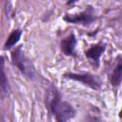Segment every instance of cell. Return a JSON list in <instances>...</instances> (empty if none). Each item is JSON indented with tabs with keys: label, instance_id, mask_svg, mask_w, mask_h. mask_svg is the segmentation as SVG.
Returning <instances> with one entry per match:
<instances>
[{
	"label": "cell",
	"instance_id": "1",
	"mask_svg": "<svg viewBox=\"0 0 122 122\" xmlns=\"http://www.w3.org/2000/svg\"><path fill=\"white\" fill-rule=\"evenodd\" d=\"M45 106L49 112L54 116L56 122H69L76 114L72 105L62 98L54 85H50L46 90Z\"/></svg>",
	"mask_w": 122,
	"mask_h": 122
},
{
	"label": "cell",
	"instance_id": "2",
	"mask_svg": "<svg viewBox=\"0 0 122 122\" xmlns=\"http://www.w3.org/2000/svg\"><path fill=\"white\" fill-rule=\"evenodd\" d=\"M11 63L18 71L28 79L33 80L35 77V71L32 62L26 56L22 46H17L10 54Z\"/></svg>",
	"mask_w": 122,
	"mask_h": 122
},
{
	"label": "cell",
	"instance_id": "3",
	"mask_svg": "<svg viewBox=\"0 0 122 122\" xmlns=\"http://www.w3.org/2000/svg\"><path fill=\"white\" fill-rule=\"evenodd\" d=\"M63 20L65 22L71 23V24H78V25L88 26L96 20V15H95L93 7L89 5L82 11H79V12H76L73 14H71V13L65 14L63 17Z\"/></svg>",
	"mask_w": 122,
	"mask_h": 122
},
{
	"label": "cell",
	"instance_id": "4",
	"mask_svg": "<svg viewBox=\"0 0 122 122\" xmlns=\"http://www.w3.org/2000/svg\"><path fill=\"white\" fill-rule=\"evenodd\" d=\"M64 78L67 79H71L73 81H77L80 82L81 84L87 86L88 88H91L92 90L98 91L101 88V81L93 74L92 73H73V72H69V73H65Z\"/></svg>",
	"mask_w": 122,
	"mask_h": 122
},
{
	"label": "cell",
	"instance_id": "5",
	"mask_svg": "<svg viewBox=\"0 0 122 122\" xmlns=\"http://www.w3.org/2000/svg\"><path fill=\"white\" fill-rule=\"evenodd\" d=\"M106 51V45L102 42H98L92 44L89 47V49L85 51V56L93 66V68L97 69L100 65V58Z\"/></svg>",
	"mask_w": 122,
	"mask_h": 122
},
{
	"label": "cell",
	"instance_id": "6",
	"mask_svg": "<svg viewBox=\"0 0 122 122\" xmlns=\"http://www.w3.org/2000/svg\"><path fill=\"white\" fill-rule=\"evenodd\" d=\"M77 44L76 36L73 32L70 33L66 37H64L61 42H60V49L61 51L66 55V56H71L75 57L76 52H75V47Z\"/></svg>",
	"mask_w": 122,
	"mask_h": 122
},
{
	"label": "cell",
	"instance_id": "7",
	"mask_svg": "<svg viewBox=\"0 0 122 122\" xmlns=\"http://www.w3.org/2000/svg\"><path fill=\"white\" fill-rule=\"evenodd\" d=\"M10 92L9 80L5 70V58L0 55V93L7 94Z\"/></svg>",
	"mask_w": 122,
	"mask_h": 122
},
{
	"label": "cell",
	"instance_id": "8",
	"mask_svg": "<svg viewBox=\"0 0 122 122\" xmlns=\"http://www.w3.org/2000/svg\"><path fill=\"white\" fill-rule=\"evenodd\" d=\"M121 70H122V60L121 56L118 55L116 57V64L111 73L110 81L112 87H118L121 84Z\"/></svg>",
	"mask_w": 122,
	"mask_h": 122
},
{
	"label": "cell",
	"instance_id": "9",
	"mask_svg": "<svg viewBox=\"0 0 122 122\" xmlns=\"http://www.w3.org/2000/svg\"><path fill=\"white\" fill-rule=\"evenodd\" d=\"M22 33L23 32H22V30L20 29L13 30L10 33V35L8 36V38H7V40H6L5 44H4V50H6V51L7 50H10L12 47H14L18 43V41L20 40Z\"/></svg>",
	"mask_w": 122,
	"mask_h": 122
}]
</instances>
